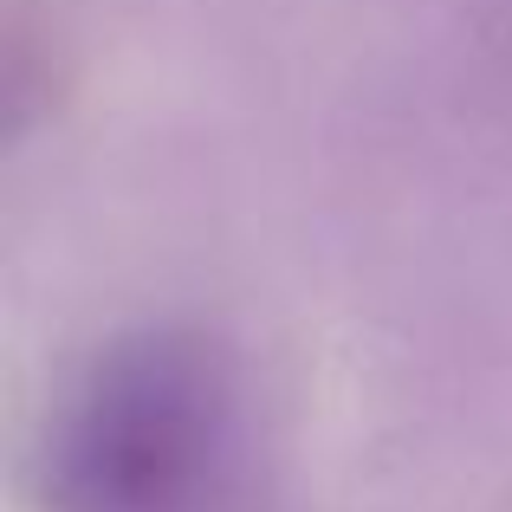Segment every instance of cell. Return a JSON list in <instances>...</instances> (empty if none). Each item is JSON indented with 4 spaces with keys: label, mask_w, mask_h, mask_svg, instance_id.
<instances>
[{
    "label": "cell",
    "mask_w": 512,
    "mask_h": 512,
    "mask_svg": "<svg viewBox=\"0 0 512 512\" xmlns=\"http://www.w3.org/2000/svg\"><path fill=\"white\" fill-rule=\"evenodd\" d=\"M46 512H247L253 422L208 331H124L59 389L39 428Z\"/></svg>",
    "instance_id": "obj_1"
}]
</instances>
